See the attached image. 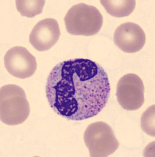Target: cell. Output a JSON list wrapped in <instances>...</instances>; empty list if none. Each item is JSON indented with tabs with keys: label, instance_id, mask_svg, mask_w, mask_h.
I'll return each instance as SVG.
<instances>
[{
	"label": "cell",
	"instance_id": "cell-1",
	"mask_svg": "<svg viewBox=\"0 0 155 157\" xmlns=\"http://www.w3.org/2000/svg\"><path fill=\"white\" fill-rule=\"evenodd\" d=\"M111 91L105 70L90 59L61 61L50 71L46 94L50 107L67 120L81 121L104 109Z\"/></svg>",
	"mask_w": 155,
	"mask_h": 157
},
{
	"label": "cell",
	"instance_id": "cell-2",
	"mask_svg": "<svg viewBox=\"0 0 155 157\" xmlns=\"http://www.w3.org/2000/svg\"><path fill=\"white\" fill-rule=\"evenodd\" d=\"M30 105L26 94L20 86L9 84L0 90V120L4 124L14 126L26 121Z\"/></svg>",
	"mask_w": 155,
	"mask_h": 157
},
{
	"label": "cell",
	"instance_id": "cell-3",
	"mask_svg": "<svg viewBox=\"0 0 155 157\" xmlns=\"http://www.w3.org/2000/svg\"><path fill=\"white\" fill-rule=\"evenodd\" d=\"M64 22L70 34L90 36L100 32L103 18L100 10L93 6L79 3L70 8L64 17Z\"/></svg>",
	"mask_w": 155,
	"mask_h": 157
},
{
	"label": "cell",
	"instance_id": "cell-4",
	"mask_svg": "<svg viewBox=\"0 0 155 157\" xmlns=\"http://www.w3.org/2000/svg\"><path fill=\"white\" fill-rule=\"evenodd\" d=\"M84 141L91 157L109 156L119 147L112 128L104 122H96L88 126Z\"/></svg>",
	"mask_w": 155,
	"mask_h": 157
},
{
	"label": "cell",
	"instance_id": "cell-5",
	"mask_svg": "<svg viewBox=\"0 0 155 157\" xmlns=\"http://www.w3.org/2000/svg\"><path fill=\"white\" fill-rule=\"evenodd\" d=\"M144 85L137 75L126 74L117 85V99L120 105L128 111L140 109L144 103Z\"/></svg>",
	"mask_w": 155,
	"mask_h": 157
},
{
	"label": "cell",
	"instance_id": "cell-6",
	"mask_svg": "<svg viewBox=\"0 0 155 157\" xmlns=\"http://www.w3.org/2000/svg\"><path fill=\"white\" fill-rule=\"evenodd\" d=\"M4 64L8 72L18 78H29L37 69L36 58L23 47L9 49L4 57Z\"/></svg>",
	"mask_w": 155,
	"mask_h": 157
},
{
	"label": "cell",
	"instance_id": "cell-7",
	"mask_svg": "<svg viewBox=\"0 0 155 157\" xmlns=\"http://www.w3.org/2000/svg\"><path fill=\"white\" fill-rule=\"evenodd\" d=\"M114 43L120 50L133 54L143 49L146 43V35L143 29L133 22H126L116 29Z\"/></svg>",
	"mask_w": 155,
	"mask_h": 157
},
{
	"label": "cell",
	"instance_id": "cell-8",
	"mask_svg": "<svg viewBox=\"0 0 155 157\" xmlns=\"http://www.w3.org/2000/svg\"><path fill=\"white\" fill-rule=\"evenodd\" d=\"M61 36L59 24L53 18H46L33 28L29 41L31 45L38 51L50 50L59 40Z\"/></svg>",
	"mask_w": 155,
	"mask_h": 157
},
{
	"label": "cell",
	"instance_id": "cell-9",
	"mask_svg": "<svg viewBox=\"0 0 155 157\" xmlns=\"http://www.w3.org/2000/svg\"><path fill=\"white\" fill-rule=\"evenodd\" d=\"M100 3L111 16L125 17L133 12L136 2L135 0H101Z\"/></svg>",
	"mask_w": 155,
	"mask_h": 157
},
{
	"label": "cell",
	"instance_id": "cell-10",
	"mask_svg": "<svg viewBox=\"0 0 155 157\" xmlns=\"http://www.w3.org/2000/svg\"><path fill=\"white\" fill-rule=\"evenodd\" d=\"M46 1L44 0H17V10L21 16L32 18L42 13Z\"/></svg>",
	"mask_w": 155,
	"mask_h": 157
},
{
	"label": "cell",
	"instance_id": "cell-11",
	"mask_svg": "<svg viewBox=\"0 0 155 157\" xmlns=\"http://www.w3.org/2000/svg\"><path fill=\"white\" fill-rule=\"evenodd\" d=\"M155 105L150 106L141 116V127L146 134L155 137Z\"/></svg>",
	"mask_w": 155,
	"mask_h": 157
}]
</instances>
